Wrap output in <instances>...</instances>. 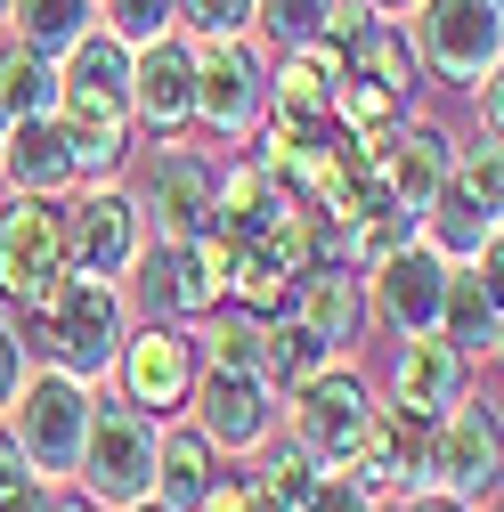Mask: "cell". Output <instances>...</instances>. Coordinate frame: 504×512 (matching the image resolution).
Here are the masks:
<instances>
[{"label":"cell","mask_w":504,"mask_h":512,"mask_svg":"<svg viewBox=\"0 0 504 512\" xmlns=\"http://www.w3.org/2000/svg\"><path fill=\"white\" fill-rule=\"evenodd\" d=\"M0 139H9V114H0Z\"/></svg>","instance_id":"obj_41"},{"label":"cell","mask_w":504,"mask_h":512,"mask_svg":"<svg viewBox=\"0 0 504 512\" xmlns=\"http://www.w3.org/2000/svg\"><path fill=\"white\" fill-rule=\"evenodd\" d=\"M220 301L244 309V317H277L293 301V261L269 244V236H252V244H220Z\"/></svg>","instance_id":"obj_23"},{"label":"cell","mask_w":504,"mask_h":512,"mask_svg":"<svg viewBox=\"0 0 504 512\" xmlns=\"http://www.w3.org/2000/svg\"><path fill=\"white\" fill-rule=\"evenodd\" d=\"M33 488H49L33 464H25V447H17V431L0 423V504H17V496H33Z\"/></svg>","instance_id":"obj_35"},{"label":"cell","mask_w":504,"mask_h":512,"mask_svg":"<svg viewBox=\"0 0 504 512\" xmlns=\"http://www.w3.org/2000/svg\"><path fill=\"white\" fill-rule=\"evenodd\" d=\"M49 512H106V504H90L82 488H66V496H49Z\"/></svg>","instance_id":"obj_38"},{"label":"cell","mask_w":504,"mask_h":512,"mask_svg":"<svg viewBox=\"0 0 504 512\" xmlns=\"http://www.w3.org/2000/svg\"><path fill=\"white\" fill-rule=\"evenodd\" d=\"M269 114V57L252 33L196 41V122L212 139H252Z\"/></svg>","instance_id":"obj_8"},{"label":"cell","mask_w":504,"mask_h":512,"mask_svg":"<svg viewBox=\"0 0 504 512\" xmlns=\"http://www.w3.org/2000/svg\"><path fill=\"white\" fill-rule=\"evenodd\" d=\"M131 122L155 139L196 131V33H155L131 49Z\"/></svg>","instance_id":"obj_13"},{"label":"cell","mask_w":504,"mask_h":512,"mask_svg":"<svg viewBox=\"0 0 504 512\" xmlns=\"http://www.w3.org/2000/svg\"><path fill=\"white\" fill-rule=\"evenodd\" d=\"M399 512H480V504H456V496H431L423 488V496H399Z\"/></svg>","instance_id":"obj_37"},{"label":"cell","mask_w":504,"mask_h":512,"mask_svg":"<svg viewBox=\"0 0 504 512\" xmlns=\"http://www.w3.org/2000/svg\"><path fill=\"white\" fill-rule=\"evenodd\" d=\"M90 407H98V391H90L82 374H66V366H33L25 391L9 399V415H0V423L17 431L25 464H33L49 488H66L74 464H82V439H90Z\"/></svg>","instance_id":"obj_2"},{"label":"cell","mask_w":504,"mask_h":512,"mask_svg":"<svg viewBox=\"0 0 504 512\" xmlns=\"http://www.w3.org/2000/svg\"><path fill=\"white\" fill-rule=\"evenodd\" d=\"M25 374H33V350L17 334V317H0V415H9V399L25 391Z\"/></svg>","instance_id":"obj_34"},{"label":"cell","mask_w":504,"mask_h":512,"mask_svg":"<svg viewBox=\"0 0 504 512\" xmlns=\"http://www.w3.org/2000/svg\"><path fill=\"white\" fill-rule=\"evenodd\" d=\"M66 269V196H0V293L33 309Z\"/></svg>","instance_id":"obj_9"},{"label":"cell","mask_w":504,"mask_h":512,"mask_svg":"<svg viewBox=\"0 0 504 512\" xmlns=\"http://www.w3.org/2000/svg\"><path fill=\"white\" fill-rule=\"evenodd\" d=\"M114 399H131L139 415L171 423L187 415V391H196V374H204V350H196V326H171V317H147V326L122 334L114 350Z\"/></svg>","instance_id":"obj_5"},{"label":"cell","mask_w":504,"mask_h":512,"mask_svg":"<svg viewBox=\"0 0 504 512\" xmlns=\"http://www.w3.org/2000/svg\"><path fill=\"white\" fill-rule=\"evenodd\" d=\"M342 0H252V41H269V49H301V41H318L334 25Z\"/></svg>","instance_id":"obj_30"},{"label":"cell","mask_w":504,"mask_h":512,"mask_svg":"<svg viewBox=\"0 0 504 512\" xmlns=\"http://www.w3.org/2000/svg\"><path fill=\"white\" fill-rule=\"evenodd\" d=\"M122 285L147 301V317L196 326L204 309H220V236H187V244L179 236H147Z\"/></svg>","instance_id":"obj_10"},{"label":"cell","mask_w":504,"mask_h":512,"mask_svg":"<svg viewBox=\"0 0 504 512\" xmlns=\"http://www.w3.org/2000/svg\"><path fill=\"white\" fill-rule=\"evenodd\" d=\"M366 9H383V17H399V9H415V0H366Z\"/></svg>","instance_id":"obj_40"},{"label":"cell","mask_w":504,"mask_h":512,"mask_svg":"<svg viewBox=\"0 0 504 512\" xmlns=\"http://www.w3.org/2000/svg\"><path fill=\"white\" fill-rule=\"evenodd\" d=\"M196 512H277L269 496H261V480H252V472H220L212 488H204V504Z\"/></svg>","instance_id":"obj_33"},{"label":"cell","mask_w":504,"mask_h":512,"mask_svg":"<svg viewBox=\"0 0 504 512\" xmlns=\"http://www.w3.org/2000/svg\"><path fill=\"white\" fill-rule=\"evenodd\" d=\"M0 179H9V196H66L74 187L66 114H17L9 139H0Z\"/></svg>","instance_id":"obj_20"},{"label":"cell","mask_w":504,"mask_h":512,"mask_svg":"<svg viewBox=\"0 0 504 512\" xmlns=\"http://www.w3.org/2000/svg\"><path fill=\"white\" fill-rule=\"evenodd\" d=\"M415 236L439 252V261H472V252H488L496 236H504V212H488L480 196H472V187L448 171V179H439L431 187V204H423V220H415Z\"/></svg>","instance_id":"obj_21"},{"label":"cell","mask_w":504,"mask_h":512,"mask_svg":"<svg viewBox=\"0 0 504 512\" xmlns=\"http://www.w3.org/2000/svg\"><path fill=\"white\" fill-rule=\"evenodd\" d=\"M326 366H334V350L309 334L293 309H277L269 326H261V374L277 382V391H301V382H309V374H326Z\"/></svg>","instance_id":"obj_26"},{"label":"cell","mask_w":504,"mask_h":512,"mask_svg":"<svg viewBox=\"0 0 504 512\" xmlns=\"http://www.w3.org/2000/svg\"><path fill=\"white\" fill-rule=\"evenodd\" d=\"M496 261H504V236L472 261H448V293H439V342H456L464 358H496L504 334V301H496Z\"/></svg>","instance_id":"obj_18"},{"label":"cell","mask_w":504,"mask_h":512,"mask_svg":"<svg viewBox=\"0 0 504 512\" xmlns=\"http://www.w3.org/2000/svg\"><path fill=\"white\" fill-rule=\"evenodd\" d=\"M155 439H163L155 415H139L131 399H98L90 407V439H82V464H74V488L90 504H106V512L155 496Z\"/></svg>","instance_id":"obj_4"},{"label":"cell","mask_w":504,"mask_h":512,"mask_svg":"<svg viewBox=\"0 0 504 512\" xmlns=\"http://www.w3.org/2000/svg\"><path fill=\"white\" fill-rule=\"evenodd\" d=\"M0 114H57V57H33L17 41H0Z\"/></svg>","instance_id":"obj_29"},{"label":"cell","mask_w":504,"mask_h":512,"mask_svg":"<svg viewBox=\"0 0 504 512\" xmlns=\"http://www.w3.org/2000/svg\"><path fill=\"white\" fill-rule=\"evenodd\" d=\"M472 391V358L456 350V342H439V334H407L399 342V358H391V407H407V415H448L456 399Z\"/></svg>","instance_id":"obj_19"},{"label":"cell","mask_w":504,"mask_h":512,"mask_svg":"<svg viewBox=\"0 0 504 512\" xmlns=\"http://www.w3.org/2000/svg\"><path fill=\"white\" fill-rule=\"evenodd\" d=\"M285 309H293L334 358H350V350L366 342V326H374V317H366V269H358V261H309V269L293 277V301H285Z\"/></svg>","instance_id":"obj_17"},{"label":"cell","mask_w":504,"mask_h":512,"mask_svg":"<svg viewBox=\"0 0 504 512\" xmlns=\"http://www.w3.org/2000/svg\"><path fill=\"white\" fill-rule=\"evenodd\" d=\"M285 196L293 187H277L261 163H228L220 179H212V228L204 236H220V244H252V236H269L277 228V212H285Z\"/></svg>","instance_id":"obj_22"},{"label":"cell","mask_w":504,"mask_h":512,"mask_svg":"<svg viewBox=\"0 0 504 512\" xmlns=\"http://www.w3.org/2000/svg\"><path fill=\"white\" fill-rule=\"evenodd\" d=\"M261 326L269 317H244V309H204L196 317V350H204V366H236V374H261Z\"/></svg>","instance_id":"obj_28"},{"label":"cell","mask_w":504,"mask_h":512,"mask_svg":"<svg viewBox=\"0 0 504 512\" xmlns=\"http://www.w3.org/2000/svg\"><path fill=\"white\" fill-rule=\"evenodd\" d=\"M90 25H98V0H9L0 41H17V49H33V57H66Z\"/></svg>","instance_id":"obj_25"},{"label":"cell","mask_w":504,"mask_h":512,"mask_svg":"<svg viewBox=\"0 0 504 512\" xmlns=\"http://www.w3.org/2000/svg\"><path fill=\"white\" fill-rule=\"evenodd\" d=\"M17 334H25V350H41L49 366L98 382V374L114 366L122 334H131V285H122V277H90V269H66L49 301L25 309Z\"/></svg>","instance_id":"obj_1"},{"label":"cell","mask_w":504,"mask_h":512,"mask_svg":"<svg viewBox=\"0 0 504 512\" xmlns=\"http://www.w3.org/2000/svg\"><path fill=\"white\" fill-rule=\"evenodd\" d=\"M252 480H261V496H269L277 512H301L309 496H318V488H326V464H318V456H309V447H293V439L277 431V439L261 447V472H252Z\"/></svg>","instance_id":"obj_27"},{"label":"cell","mask_w":504,"mask_h":512,"mask_svg":"<svg viewBox=\"0 0 504 512\" xmlns=\"http://www.w3.org/2000/svg\"><path fill=\"white\" fill-rule=\"evenodd\" d=\"M366 407H374L366 374L334 358L326 374H309L301 391H285V431H293V447H309L326 472H342V456H350L358 431H366Z\"/></svg>","instance_id":"obj_12"},{"label":"cell","mask_w":504,"mask_h":512,"mask_svg":"<svg viewBox=\"0 0 504 512\" xmlns=\"http://www.w3.org/2000/svg\"><path fill=\"white\" fill-rule=\"evenodd\" d=\"M301 512H374V496H366V488H350L342 472H326V488H318V496H309Z\"/></svg>","instance_id":"obj_36"},{"label":"cell","mask_w":504,"mask_h":512,"mask_svg":"<svg viewBox=\"0 0 504 512\" xmlns=\"http://www.w3.org/2000/svg\"><path fill=\"white\" fill-rule=\"evenodd\" d=\"M399 25L415 41V66L456 82V90H472L504 66V9L496 0H415Z\"/></svg>","instance_id":"obj_3"},{"label":"cell","mask_w":504,"mask_h":512,"mask_svg":"<svg viewBox=\"0 0 504 512\" xmlns=\"http://www.w3.org/2000/svg\"><path fill=\"white\" fill-rule=\"evenodd\" d=\"M187 423H196L220 456H261V447L285 431V391L269 374H236V366H204L196 391H187Z\"/></svg>","instance_id":"obj_7"},{"label":"cell","mask_w":504,"mask_h":512,"mask_svg":"<svg viewBox=\"0 0 504 512\" xmlns=\"http://www.w3.org/2000/svg\"><path fill=\"white\" fill-rule=\"evenodd\" d=\"M496 464H504V431L488 399H456L448 415H431L423 439V488L431 496H456V504H496Z\"/></svg>","instance_id":"obj_6"},{"label":"cell","mask_w":504,"mask_h":512,"mask_svg":"<svg viewBox=\"0 0 504 512\" xmlns=\"http://www.w3.org/2000/svg\"><path fill=\"white\" fill-rule=\"evenodd\" d=\"M147 244V212L122 179H82L66 187V261L90 269V277H131Z\"/></svg>","instance_id":"obj_11"},{"label":"cell","mask_w":504,"mask_h":512,"mask_svg":"<svg viewBox=\"0 0 504 512\" xmlns=\"http://www.w3.org/2000/svg\"><path fill=\"white\" fill-rule=\"evenodd\" d=\"M423 439H431L423 415H407V407H391V399H374L358 447L342 456V480L366 488V496H423Z\"/></svg>","instance_id":"obj_14"},{"label":"cell","mask_w":504,"mask_h":512,"mask_svg":"<svg viewBox=\"0 0 504 512\" xmlns=\"http://www.w3.org/2000/svg\"><path fill=\"white\" fill-rule=\"evenodd\" d=\"M122 512H179V504H163V496H139V504H122Z\"/></svg>","instance_id":"obj_39"},{"label":"cell","mask_w":504,"mask_h":512,"mask_svg":"<svg viewBox=\"0 0 504 512\" xmlns=\"http://www.w3.org/2000/svg\"><path fill=\"white\" fill-rule=\"evenodd\" d=\"M212 163L196 155V147H155V163L139 171V187H131V196H139V212H147V236H204L212 228Z\"/></svg>","instance_id":"obj_16"},{"label":"cell","mask_w":504,"mask_h":512,"mask_svg":"<svg viewBox=\"0 0 504 512\" xmlns=\"http://www.w3.org/2000/svg\"><path fill=\"white\" fill-rule=\"evenodd\" d=\"M171 25H179V0H98V33H114L122 49H139Z\"/></svg>","instance_id":"obj_31"},{"label":"cell","mask_w":504,"mask_h":512,"mask_svg":"<svg viewBox=\"0 0 504 512\" xmlns=\"http://www.w3.org/2000/svg\"><path fill=\"white\" fill-rule=\"evenodd\" d=\"M179 33H196V41L252 33V0H179Z\"/></svg>","instance_id":"obj_32"},{"label":"cell","mask_w":504,"mask_h":512,"mask_svg":"<svg viewBox=\"0 0 504 512\" xmlns=\"http://www.w3.org/2000/svg\"><path fill=\"white\" fill-rule=\"evenodd\" d=\"M439 293H448V261H439L423 236H407L383 261H366V317H383L399 342L439 326Z\"/></svg>","instance_id":"obj_15"},{"label":"cell","mask_w":504,"mask_h":512,"mask_svg":"<svg viewBox=\"0 0 504 512\" xmlns=\"http://www.w3.org/2000/svg\"><path fill=\"white\" fill-rule=\"evenodd\" d=\"M228 472V456H220V447L196 431V423H187V415H171L163 423V439H155V496L163 504H179V512H196L204 504V488Z\"/></svg>","instance_id":"obj_24"},{"label":"cell","mask_w":504,"mask_h":512,"mask_svg":"<svg viewBox=\"0 0 504 512\" xmlns=\"http://www.w3.org/2000/svg\"><path fill=\"white\" fill-rule=\"evenodd\" d=\"M0 17H9V0H0Z\"/></svg>","instance_id":"obj_42"}]
</instances>
